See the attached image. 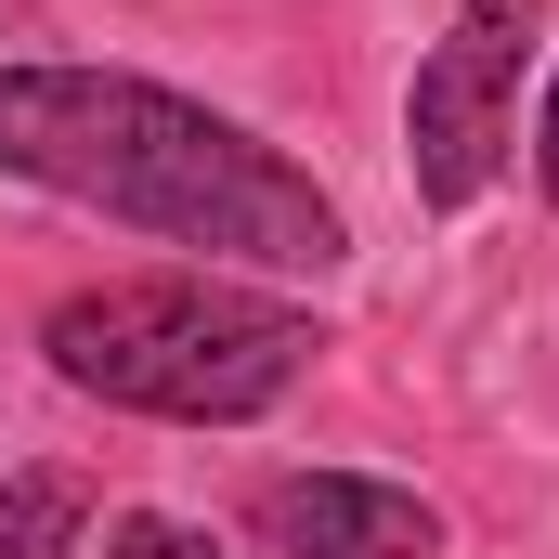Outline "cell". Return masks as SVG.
Listing matches in <instances>:
<instances>
[{
  "mask_svg": "<svg viewBox=\"0 0 559 559\" xmlns=\"http://www.w3.org/2000/svg\"><path fill=\"white\" fill-rule=\"evenodd\" d=\"M0 13H26V0H0Z\"/></svg>",
  "mask_w": 559,
  "mask_h": 559,
  "instance_id": "ba28073f",
  "label": "cell"
},
{
  "mask_svg": "<svg viewBox=\"0 0 559 559\" xmlns=\"http://www.w3.org/2000/svg\"><path fill=\"white\" fill-rule=\"evenodd\" d=\"M248 547L261 559H429L442 508L404 481H365V468H286L248 495Z\"/></svg>",
  "mask_w": 559,
  "mask_h": 559,
  "instance_id": "277c9868",
  "label": "cell"
},
{
  "mask_svg": "<svg viewBox=\"0 0 559 559\" xmlns=\"http://www.w3.org/2000/svg\"><path fill=\"white\" fill-rule=\"evenodd\" d=\"M534 182H547V209H559V79H547V105H534Z\"/></svg>",
  "mask_w": 559,
  "mask_h": 559,
  "instance_id": "52a82bcc",
  "label": "cell"
},
{
  "mask_svg": "<svg viewBox=\"0 0 559 559\" xmlns=\"http://www.w3.org/2000/svg\"><path fill=\"white\" fill-rule=\"evenodd\" d=\"M0 169L131 222L156 248H195L222 274H338L352 248L338 195L299 156L131 66H0Z\"/></svg>",
  "mask_w": 559,
  "mask_h": 559,
  "instance_id": "6da1fadb",
  "label": "cell"
},
{
  "mask_svg": "<svg viewBox=\"0 0 559 559\" xmlns=\"http://www.w3.org/2000/svg\"><path fill=\"white\" fill-rule=\"evenodd\" d=\"M547 0H455V26L429 39L417 92H404V156H417V209H468L508 143H521V52H534Z\"/></svg>",
  "mask_w": 559,
  "mask_h": 559,
  "instance_id": "3957f363",
  "label": "cell"
},
{
  "mask_svg": "<svg viewBox=\"0 0 559 559\" xmlns=\"http://www.w3.org/2000/svg\"><path fill=\"white\" fill-rule=\"evenodd\" d=\"M105 559H222L195 521H169V508H131V521H105Z\"/></svg>",
  "mask_w": 559,
  "mask_h": 559,
  "instance_id": "8992f818",
  "label": "cell"
},
{
  "mask_svg": "<svg viewBox=\"0 0 559 559\" xmlns=\"http://www.w3.org/2000/svg\"><path fill=\"white\" fill-rule=\"evenodd\" d=\"M39 352H52L66 391H92L118 417L248 429V417H274L286 391L312 378L325 325L299 299H261V286H222V274H131V286L52 299Z\"/></svg>",
  "mask_w": 559,
  "mask_h": 559,
  "instance_id": "7a4b0ae2",
  "label": "cell"
},
{
  "mask_svg": "<svg viewBox=\"0 0 559 559\" xmlns=\"http://www.w3.org/2000/svg\"><path fill=\"white\" fill-rule=\"evenodd\" d=\"M79 534H92V495L66 468H13L0 481V559H79Z\"/></svg>",
  "mask_w": 559,
  "mask_h": 559,
  "instance_id": "5b68a950",
  "label": "cell"
}]
</instances>
